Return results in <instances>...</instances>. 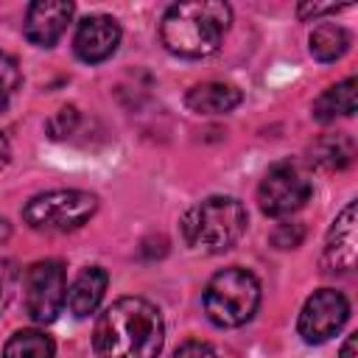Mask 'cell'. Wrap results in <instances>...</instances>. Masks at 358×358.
Wrapping results in <instances>:
<instances>
[{"instance_id":"cell-1","label":"cell","mask_w":358,"mask_h":358,"mask_svg":"<svg viewBox=\"0 0 358 358\" xmlns=\"http://www.w3.org/2000/svg\"><path fill=\"white\" fill-rule=\"evenodd\" d=\"M162 344V313L143 296H120L98 316L92 330L98 358H157Z\"/></svg>"},{"instance_id":"cell-2","label":"cell","mask_w":358,"mask_h":358,"mask_svg":"<svg viewBox=\"0 0 358 358\" xmlns=\"http://www.w3.org/2000/svg\"><path fill=\"white\" fill-rule=\"evenodd\" d=\"M229 22H232V8L221 0L173 3L162 14L159 39L173 56L204 59L221 48Z\"/></svg>"},{"instance_id":"cell-3","label":"cell","mask_w":358,"mask_h":358,"mask_svg":"<svg viewBox=\"0 0 358 358\" xmlns=\"http://www.w3.org/2000/svg\"><path fill=\"white\" fill-rule=\"evenodd\" d=\"M246 232V210L232 196H210L182 218L185 243L196 252L218 255L232 249Z\"/></svg>"},{"instance_id":"cell-4","label":"cell","mask_w":358,"mask_h":358,"mask_svg":"<svg viewBox=\"0 0 358 358\" xmlns=\"http://www.w3.org/2000/svg\"><path fill=\"white\" fill-rule=\"evenodd\" d=\"M204 313L218 327H241L246 324L260 305V282L252 271L241 266L221 268L210 277L204 296Z\"/></svg>"},{"instance_id":"cell-5","label":"cell","mask_w":358,"mask_h":358,"mask_svg":"<svg viewBox=\"0 0 358 358\" xmlns=\"http://www.w3.org/2000/svg\"><path fill=\"white\" fill-rule=\"evenodd\" d=\"M98 210V199L87 190H48L34 196L22 218L39 232H73L81 229Z\"/></svg>"},{"instance_id":"cell-6","label":"cell","mask_w":358,"mask_h":358,"mask_svg":"<svg viewBox=\"0 0 358 358\" xmlns=\"http://www.w3.org/2000/svg\"><path fill=\"white\" fill-rule=\"evenodd\" d=\"M310 190L313 185L296 162H277L268 168V173L257 187V204L271 218L291 215L299 207H305V201L310 199Z\"/></svg>"},{"instance_id":"cell-7","label":"cell","mask_w":358,"mask_h":358,"mask_svg":"<svg viewBox=\"0 0 358 358\" xmlns=\"http://www.w3.org/2000/svg\"><path fill=\"white\" fill-rule=\"evenodd\" d=\"M67 299V274L62 260H39L25 271V313L36 324H50Z\"/></svg>"},{"instance_id":"cell-8","label":"cell","mask_w":358,"mask_h":358,"mask_svg":"<svg viewBox=\"0 0 358 358\" xmlns=\"http://www.w3.org/2000/svg\"><path fill=\"white\" fill-rule=\"evenodd\" d=\"M347 319H350L347 296L336 288H322V291H313L308 296V302L302 305L296 327L308 344H322V341L333 338L344 327Z\"/></svg>"},{"instance_id":"cell-9","label":"cell","mask_w":358,"mask_h":358,"mask_svg":"<svg viewBox=\"0 0 358 358\" xmlns=\"http://www.w3.org/2000/svg\"><path fill=\"white\" fill-rule=\"evenodd\" d=\"M120 45V25L117 20L106 17V14H92L87 20L78 22L76 39H73V50L81 62L87 64H101L106 62Z\"/></svg>"},{"instance_id":"cell-10","label":"cell","mask_w":358,"mask_h":358,"mask_svg":"<svg viewBox=\"0 0 358 358\" xmlns=\"http://www.w3.org/2000/svg\"><path fill=\"white\" fill-rule=\"evenodd\" d=\"M76 6L62 0H36L25 11V39L39 48H50L64 34L67 22L73 20Z\"/></svg>"},{"instance_id":"cell-11","label":"cell","mask_w":358,"mask_h":358,"mask_svg":"<svg viewBox=\"0 0 358 358\" xmlns=\"http://www.w3.org/2000/svg\"><path fill=\"white\" fill-rule=\"evenodd\" d=\"M358 257V235H355V201H350L333 221L324 241V266L327 271L347 274L355 268Z\"/></svg>"},{"instance_id":"cell-12","label":"cell","mask_w":358,"mask_h":358,"mask_svg":"<svg viewBox=\"0 0 358 358\" xmlns=\"http://www.w3.org/2000/svg\"><path fill=\"white\" fill-rule=\"evenodd\" d=\"M106 285H109V274L101 266H87L67 288L64 302H67L70 313L76 319H87L90 313H95V308L101 305V299L106 294Z\"/></svg>"},{"instance_id":"cell-13","label":"cell","mask_w":358,"mask_h":358,"mask_svg":"<svg viewBox=\"0 0 358 358\" xmlns=\"http://www.w3.org/2000/svg\"><path fill=\"white\" fill-rule=\"evenodd\" d=\"M241 101H243L241 90L232 84H221V81L196 84L185 98L187 109L196 115H224V112H232Z\"/></svg>"},{"instance_id":"cell-14","label":"cell","mask_w":358,"mask_h":358,"mask_svg":"<svg viewBox=\"0 0 358 358\" xmlns=\"http://www.w3.org/2000/svg\"><path fill=\"white\" fill-rule=\"evenodd\" d=\"M355 78H344L341 84L327 87L316 103H313V117L319 123H330L336 117H350L355 112Z\"/></svg>"},{"instance_id":"cell-15","label":"cell","mask_w":358,"mask_h":358,"mask_svg":"<svg viewBox=\"0 0 358 358\" xmlns=\"http://www.w3.org/2000/svg\"><path fill=\"white\" fill-rule=\"evenodd\" d=\"M308 45L316 62H336L350 50V34L336 22H322L310 31Z\"/></svg>"},{"instance_id":"cell-16","label":"cell","mask_w":358,"mask_h":358,"mask_svg":"<svg viewBox=\"0 0 358 358\" xmlns=\"http://www.w3.org/2000/svg\"><path fill=\"white\" fill-rule=\"evenodd\" d=\"M53 355H56V344L42 330H20L3 347V358H53Z\"/></svg>"},{"instance_id":"cell-17","label":"cell","mask_w":358,"mask_h":358,"mask_svg":"<svg viewBox=\"0 0 358 358\" xmlns=\"http://www.w3.org/2000/svg\"><path fill=\"white\" fill-rule=\"evenodd\" d=\"M352 157H355V143L350 134H327L313 145V159L330 171L347 168Z\"/></svg>"},{"instance_id":"cell-18","label":"cell","mask_w":358,"mask_h":358,"mask_svg":"<svg viewBox=\"0 0 358 358\" xmlns=\"http://www.w3.org/2000/svg\"><path fill=\"white\" fill-rule=\"evenodd\" d=\"M20 81H22V76H20L17 62H14L6 50H0V112H3V109L11 103V98L17 95Z\"/></svg>"},{"instance_id":"cell-19","label":"cell","mask_w":358,"mask_h":358,"mask_svg":"<svg viewBox=\"0 0 358 358\" xmlns=\"http://www.w3.org/2000/svg\"><path fill=\"white\" fill-rule=\"evenodd\" d=\"M76 123H78V112H76L73 106H64V109H59V112L48 120V131H50L53 140H62V137L73 134Z\"/></svg>"},{"instance_id":"cell-20","label":"cell","mask_w":358,"mask_h":358,"mask_svg":"<svg viewBox=\"0 0 358 358\" xmlns=\"http://www.w3.org/2000/svg\"><path fill=\"white\" fill-rule=\"evenodd\" d=\"M14 282H17V271H14V263L0 257V313L6 310V305H8L11 294H14Z\"/></svg>"},{"instance_id":"cell-21","label":"cell","mask_w":358,"mask_h":358,"mask_svg":"<svg viewBox=\"0 0 358 358\" xmlns=\"http://www.w3.org/2000/svg\"><path fill=\"white\" fill-rule=\"evenodd\" d=\"M173 358H224V355L213 344H207V341H185L173 352Z\"/></svg>"},{"instance_id":"cell-22","label":"cell","mask_w":358,"mask_h":358,"mask_svg":"<svg viewBox=\"0 0 358 358\" xmlns=\"http://www.w3.org/2000/svg\"><path fill=\"white\" fill-rule=\"evenodd\" d=\"M271 241H274V246H280V249H291V246H296L299 241H302V227L296 224H280V229L271 235Z\"/></svg>"},{"instance_id":"cell-23","label":"cell","mask_w":358,"mask_h":358,"mask_svg":"<svg viewBox=\"0 0 358 358\" xmlns=\"http://www.w3.org/2000/svg\"><path fill=\"white\" fill-rule=\"evenodd\" d=\"M344 6H316V3H302L299 8H296V14L302 17V20H308V17H324V14H336V11H341Z\"/></svg>"},{"instance_id":"cell-24","label":"cell","mask_w":358,"mask_h":358,"mask_svg":"<svg viewBox=\"0 0 358 358\" xmlns=\"http://www.w3.org/2000/svg\"><path fill=\"white\" fill-rule=\"evenodd\" d=\"M355 347H358V333H350L341 344V358H358L355 355Z\"/></svg>"},{"instance_id":"cell-25","label":"cell","mask_w":358,"mask_h":358,"mask_svg":"<svg viewBox=\"0 0 358 358\" xmlns=\"http://www.w3.org/2000/svg\"><path fill=\"white\" fill-rule=\"evenodd\" d=\"M8 159H11V145H8L6 134L0 131V168H6V165H8Z\"/></svg>"}]
</instances>
